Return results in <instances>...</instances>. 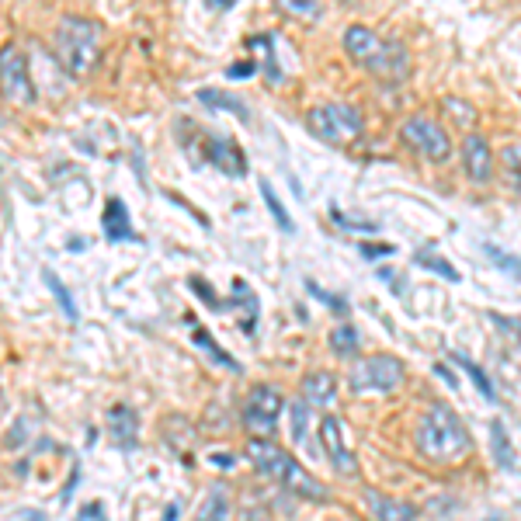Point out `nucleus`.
I'll use <instances>...</instances> for the list:
<instances>
[{
    "label": "nucleus",
    "mask_w": 521,
    "mask_h": 521,
    "mask_svg": "<svg viewBox=\"0 0 521 521\" xmlns=\"http://www.w3.org/2000/svg\"><path fill=\"white\" fill-rule=\"evenodd\" d=\"M403 383V362L396 355H372L362 358V362L351 365L348 386L358 396H372V393H393L396 386Z\"/></svg>",
    "instance_id": "39448f33"
},
{
    "label": "nucleus",
    "mask_w": 521,
    "mask_h": 521,
    "mask_svg": "<svg viewBox=\"0 0 521 521\" xmlns=\"http://www.w3.org/2000/svg\"><path fill=\"white\" fill-rule=\"evenodd\" d=\"M400 136H403V143H410L421 157L435 160V164H442V160L452 157L449 132H445L442 122L428 119V115H410V119L403 122Z\"/></svg>",
    "instance_id": "423d86ee"
},
{
    "label": "nucleus",
    "mask_w": 521,
    "mask_h": 521,
    "mask_svg": "<svg viewBox=\"0 0 521 521\" xmlns=\"http://www.w3.org/2000/svg\"><path fill=\"white\" fill-rule=\"evenodd\" d=\"M501 164H504V171H508V178L521 185V143L504 146V150H501Z\"/></svg>",
    "instance_id": "cd10ccee"
},
{
    "label": "nucleus",
    "mask_w": 521,
    "mask_h": 521,
    "mask_svg": "<svg viewBox=\"0 0 521 521\" xmlns=\"http://www.w3.org/2000/svg\"><path fill=\"white\" fill-rule=\"evenodd\" d=\"M205 157L216 171H223L226 178H244L247 174V157L230 143V139H219V136H209L205 139Z\"/></svg>",
    "instance_id": "f8f14e48"
},
{
    "label": "nucleus",
    "mask_w": 521,
    "mask_h": 521,
    "mask_svg": "<svg viewBox=\"0 0 521 521\" xmlns=\"http://www.w3.org/2000/svg\"><path fill=\"white\" fill-rule=\"evenodd\" d=\"M192 289L198 292V296H202V303H209V306H212V310H223V303H219V299H216V292L205 289L202 278H192Z\"/></svg>",
    "instance_id": "2f4dec72"
},
{
    "label": "nucleus",
    "mask_w": 521,
    "mask_h": 521,
    "mask_svg": "<svg viewBox=\"0 0 521 521\" xmlns=\"http://www.w3.org/2000/svg\"><path fill=\"white\" fill-rule=\"evenodd\" d=\"M306 122H310L313 136H320L330 146L351 143V139H358L362 136V129H365L362 115H358L351 105H341V101H330V105L313 108V112L306 115Z\"/></svg>",
    "instance_id": "20e7f679"
},
{
    "label": "nucleus",
    "mask_w": 521,
    "mask_h": 521,
    "mask_svg": "<svg viewBox=\"0 0 521 521\" xmlns=\"http://www.w3.org/2000/svg\"><path fill=\"white\" fill-rule=\"evenodd\" d=\"M344 49H348V53L365 66V70H372L376 77L390 80V84L403 80L407 77V70H410L407 49H403L400 42H393V39H379V35L372 32V28H365V25H351L348 32H344Z\"/></svg>",
    "instance_id": "7ed1b4c3"
},
{
    "label": "nucleus",
    "mask_w": 521,
    "mask_h": 521,
    "mask_svg": "<svg viewBox=\"0 0 521 521\" xmlns=\"http://www.w3.org/2000/svg\"><path fill=\"white\" fill-rule=\"evenodd\" d=\"M445 108H449V112H456V119H462V122H473V119H476V115H473V108H469L466 101L445 98Z\"/></svg>",
    "instance_id": "473e14b6"
},
{
    "label": "nucleus",
    "mask_w": 521,
    "mask_h": 521,
    "mask_svg": "<svg viewBox=\"0 0 521 521\" xmlns=\"http://www.w3.org/2000/svg\"><path fill=\"white\" fill-rule=\"evenodd\" d=\"M452 358H456V362L462 365V369L469 372V379H473V383H476V390H480L483 400H490V403H494V400H497V393H494V383H490V376H487V372H483L480 365L473 362V358L459 355V351H456V355H452Z\"/></svg>",
    "instance_id": "4be33fe9"
},
{
    "label": "nucleus",
    "mask_w": 521,
    "mask_h": 521,
    "mask_svg": "<svg viewBox=\"0 0 521 521\" xmlns=\"http://www.w3.org/2000/svg\"><path fill=\"white\" fill-rule=\"evenodd\" d=\"M462 164H466L469 181L476 185H487L494 178V153H490V143L483 136H466L462 139Z\"/></svg>",
    "instance_id": "9b49d317"
},
{
    "label": "nucleus",
    "mask_w": 521,
    "mask_h": 521,
    "mask_svg": "<svg viewBox=\"0 0 521 521\" xmlns=\"http://www.w3.org/2000/svg\"><path fill=\"white\" fill-rule=\"evenodd\" d=\"M101 226H105V237L108 240L132 237L129 209H126V202H122V198H108V202H105V212H101Z\"/></svg>",
    "instance_id": "2eb2a0df"
},
{
    "label": "nucleus",
    "mask_w": 521,
    "mask_h": 521,
    "mask_svg": "<svg viewBox=\"0 0 521 521\" xmlns=\"http://www.w3.org/2000/svg\"><path fill=\"white\" fill-rule=\"evenodd\" d=\"M299 393H303V400L310 403V407H330L334 396H337L334 372H327V369L310 372V376L303 379V386H299Z\"/></svg>",
    "instance_id": "4468645a"
},
{
    "label": "nucleus",
    "mask_w": 521,
    "mask_h": 521,
    "mask_svg": "<svg viewBox=\"0 0 521 521\" xmlns=\"http://www.w3.org/2000/svg\"><path fill=\"white\" fill-rule=\"evenodd\" d=\"M417 452L431 462H456L469 456L473 438H469L466 424L449 403H431L428 414L417 421Z\"/></svg>",
    "instance_id": "f257e3e1"
},
{
    "label": "nucleus",
    "mask_w": 521,
    "mask_h": 521,
    "mask_svg": "<svg viewBox=\"0 0 521 521\" xmlns=\"http://www.w3.org/2000/svg\"><path fill=\"white\" fill-rule=\"evenodd\" d=\"M414 261L421 264V268H428V271H435V275H442V278H449V282H459V271L452 268L449 261L445 258H438V254H431V251H417L414 254Z\"/></svg>",
    "instance_id": "b1692460"
},
{
    "label": "nucleus",
    "mask_w": 521,
    "mask_h": 521,
    "mask_svg": "<svg viewBox=\"0 0 521 521\" xmlns=\"http://www.w3.org/2000/svg\"><path fill=\"white\" fill-rule=\"evenodd\" d=\"M278 4H282L285 11H292V14H317L320 11L313 0H278Z\"/></svg>",
    "instance_id": "7c9ffc66"
},
{
    "label": "nucleus",
    "mask_w": 521,
    "mask_h": 521,
    "mask_svg": "<svg viewBox=\"0 0 521 521\" xmlns=\"http://www.w3.org/2000/svg\"><path fill=\"white\" fill-rule=\"evenodd\" d=\"M53 53L70 77L91 73L101 53V25L94 18H84V14H66L56 25Z\"/></svg>",
    "instance_id": "f03ea898"
},
{
    "label": "nucleus",
    "mask_w": 521,
    "mask_h": 521,
    "mask_svg": "<svg viewBox=\"0 0 521 521\" xmlns=\"http://www.w3.org/2000/svg\"><path fill=\"white\" fill-rule=\"evenodd\" d=\"M320 445H324V456L330 459V466H334L337 473L358 476V459H355V452L348 449V442H344L341 417H334V414L320 417Z\"/></svg>",
    "instance_id": "9d476101"
},
{
    "label": "nucleus",
    "mask_w": 521,
    "mask_h": 521,
    "mask_svg": "<svg viewBox=\"0 0 521 521\" xmlns=\"http://www.w3.org/2000/svg\"><path fill=\"white\" fill-rule=\"evenodd\" d=\"M379 275H383V278H386V282H390V285H393V292H403V289H400V282H396V275H393V271H390V268H383V271H379Z\"/></svg>",
    "instance_id": "e433bc0d"
},
{
    "label": "nucleus",
    "mask_w": 521,
    "mask_h": 521,
    "mask_svg": "<svg viewBox=\"0 0 521 521\" xmlns=\"http://www.w3.org/2000/svg\"><path fill=\"white\" fill-rule=\"evenodd\" d=\"M42 278H46L49 292H53V296H56V303H60L63 317L70 320V324H77V303H73V296H70V292H66V285L60 282V275H56L53 268H46V271H42Z\"/></svg>",
    "instance_id": "aec40b11"
},
{
    "label": "nucleus",
    "mask_w": 521,
    "mask_h": 521,
    "mask_svg": "<svg viewBox=\"0 0 521 521\" xmlns=\"http://www.w3.org/2000/svg\"><path fill=\"white\" fill-rule=\"evenodd\" d=\"M358 251H362V258L379 261L386 258V254H393V244H358Z\"/></svg>",
    "instance_id": "c756f323"
},
{
    "label": "nucleus",
    "mask_w": 521,
    "mask_h": 521,
    "mask_svg": "<svg viewBox=\"0 0 521 521\" xmlns=\"http://www.w3.org/2000/svg\"><path fill=\"white\" fill-rule=\"evenodd\" d=\"M192 341L198 344V348L205 351V355L212 358V362H216V365H223L226 372H240V362H237V358H233V355H226V351L219 348V344L212 341V337L205 334V330H195V337H192Z\"/></svg>",
    "instance_id": "412c9836"
},
{
    "label": "nucleus",
    "mask_w": 521,
    "mask_h": 521,
    "mask_svg": "<svg viewBox=\"0 0 521 521\" xmlns=\"http://www.w3.org/2000/svg\"><path fill=\"white\" fill-rule=\"evenodd\" d=\"M365 508L376 521H417V508L400 497L379 494V490H365Z\"/></svg>",
    "instance_id": "ddd939ff"
},
{
    "label": "nucleus",
    "mask_w": 521,
    "mask_h": 521,
    "mask_svg": "<svg viewBox=\"0 0 521 521\" xmlns=\"http://www.w3.org/2000/svg\"><path fill=\"white\" fill-rule=\"evenodd\" d=\"M0 84H4V98L11 101V105H32L35 101V87H32V77H28L25 56L11 46L0 53Z\"/></svg>",
    "instance_id": "6e6552de"
},
{
    "label": "nucleus",
    "mask_w": 521,
    "mask_h": 521,
    "mask_svg": "<svg viewBox=\"0 0 521 521\" xmlns=\"http://www.w3.org/2000/svg\"><path fill=\"white\" fill-rule=\"evenodd\" d=\"M195 98L202 101V105H209V108H226V112H233L240 122H251V108H247L244 101L237 98V94H226V91H198Z\"/></svg>",
    "instance_id": "a211bd4d"
},
{
    "label": "nucleus",
    "mask_w": 521,
    "mask_h": 521,
    "mask_svg": "<svg viewBox=\"0 0 521 521\" xmlns=\"http://www.w3.org/2000/svg\"><path fill=\"white\" fill-rule=\"evenodd\" d=\"M251 73H254V63H233V66H226V77H230V80L251 77Z\"/></svg>",
    "instance_id": "72a5a7b5"
},
{
    "label": "nucleus",
    "mask_w": 521,
    "mask_h": 521,
    "mask_svg": "<svg viewBox=\"0 0 521 521\" xmlns=\"http://www.w3.org/2000/svg\"><path fill=\"white\" fill-rule=\"evenodd\" d=\"M112 435H115V442L122 445V449H132L136 445V431H139V424H136V410L126 407V403H115L112 407Z\"/></svg>",
    "instance_id": "dca6fc26"
},
{
    "label": "nucleus",
    "mask_w": 521,
    "mask_h": 521,
    "mask_svg": "<svg viewBox=\"0 0 521 521\" xmlns=\"http://www.w3.org/2000/svg\"><path fill=\"white\" fill-rule=\"evenodd\" d=\"M244 452H247V459H251V466L258 469L261 476L275 480V483H285V480H289L292 466H296V459H292L285 449H278L275 442H268V438H251Z\"/></svg>",
    "instance_id": "1a4fd4ad"
},
{
    "label": "nucleus",
    "mask_w": 521,
    "mask_h": 521,
    "mask_svg": "<svg viewBox=\"0 0 521 521\" xmlns=\"http://www.w3.org/2000/svg\"><path fill=\"white\" fill-rule=\"evenodd\" d=\"M278 414H282V396H278V390H271V386H254L244 400V410H240L244 428L254 431V438L271 435L278 428Z\"/></svg>",
    "instance_id": "0eeeda50"
},
{
    "label": "nucleus",
    "mask_w": 521,
    "mask_h": 521,
    "mask_svg": "<svg viewBox=\"0 0 521 521\" xmlns=\"http://www.w3.org/2000/svg\"><path fill=\"white\" fill-rule=\"evenodd\" d=\"M494 324H501V327L515 330V334H521V320H504V317H494Z\"/></svg>",
    "instance_id": "c9c22d12"
},
{
    "label": "nucleus",
    "mask_w": 521,
    "mask_h": 521,
    "mask_svg": "<svg viewBox=\"0 0 521 521\" xmlns=\"http://www.w3.org/2000/svg\"><path fill=\"white\" fill-rule=\"evenodd\" d=\"M483 251H487L490 258H494L497 268H504V271H508V275H515V282H521V258H511V254H508V251H501V247H497V244H487V247H483Z\"/></svg>",
    "instance_id": "bb28decb"
},
{
    "label": "nucleus",
    "mask_w": 521,
    "mask_h": 521,
    "mask_svg": "<svg viewBox=\"0 0 521 521\" xmlns=\"http://www.w3.org/2000/svg\"><path fill=\"white\" fill-rule=\"evenodd\" d=\"M490 442H494V459L501 469H515V456H511V442H508V431H504L501 421L490 424Z\"/></svg>",
    "instance_id": "5701e85b"
},
{
    "label": "nucleus",
    "mask_w": 521,
    "mask_h": 521,
    "mask_svg": "<svg viewBox=\"0 0 521 521\" xmlns=\"http://www.w3.org/2000/svg\"><path fill=\"white\" fill-rule=\"evenodd\" d=\"M306 431H310V403L299 400L292 403V438H296L299 445H306Z\"/></svg>",
    "instance_id": "a878e982"
},
{
    "label": "nucleus",
    "mask_w": 521,
    "mask_h": 521,
    "mask_svg": "<svg viewBox=\"0 0 521 521\" xmlns=\"http://www.w3.org/2000/svg\"><path fill=\"white\" fill-rule=\"evenodd\" d=\"M261 195H264V202H268L271 216H275L278 230H282V233H292V219H289V212H285V209H282V202H278L275 188H271V185H268V181H261Z\"/></svg>",
    "instance_id": "393cba45"
},
{
    "label": "nucleus",
    "mask_w": 521,
    "mask_h": 521,
    "mask_svg": "<svg viewBox=\"0 0 521 521\" xmlns=\"http://www.w3.org/2000/svg\"><path fill=\"white\" fill-rule=\"evenodd\" d=\"M244 521H275V518H271L268 511H261V508H251V511L244 515Z\"/></svg>",
    "instance_id": "f704fd0d"
},
{
    "label": "nucleus",
    "mask_w": 521,
    "mask_h": 521,
    "mask_svg": "<svg viewBox=\"0 0 521 521\" xmlns=\"http://www.w3.org/2000/svg\"><path fill=\"white\" fill-rule=\"evenodd\" d=\"M178 518V508H167V515H164V521H174Z\"/></svg>",
    "instance_id": "4c0bfd02"
},
{
    "label": "nucleus",
    "mask_w": 521,
    "mask_h": 521,
    "mask_svg": "<svg viewBox=\"0 0 521 521\" xmlns=\"http://www.w3.org/2000/svg\"><path fill=\"white\" fill-rule=\"evenodd\" d=\"M306 289H310V296H317V299H320V303H327V306H330V310H334V313H337V317H344V313H348V303H344V299H341V296H330V292H324V289H317V285H313V282H306Z\"/></svg>",
    "instance_id": "c85d7f7f"
},
{
    "label": "nucleus",
    "mask_w": 521,
    "mask_h": 521,
    "mask_svg": "<svg viewBox=\"0 0 521 521\" xmlns=\"http://www.w3.org/2000/svg\"><path fill=\"white\" fill-rule=\"evenodd\" d=\"M358 330L351 327V324H341V327H334L330 330V351L334 355H341V358H355L358 355Z\"/></svg>",
    "instance_id": "6ab92c4d"
},
{
    "label": "nucleus",
    "mask_w": 521,
    "mask_h": 521,
    "mask_svg": "<svg viewBox=\"0 0 521 521\" xmlns=\"http://www.w3.org/2000/svg\"><path fill=\"white\" fill-rule=\"evenodd\" d=\"M226 518H230V497H226L223 487H212L205 494V501L198 504L195 521H226Z\"/></svg>",
    "instance_id": "f3484780"
}]
</instances>
